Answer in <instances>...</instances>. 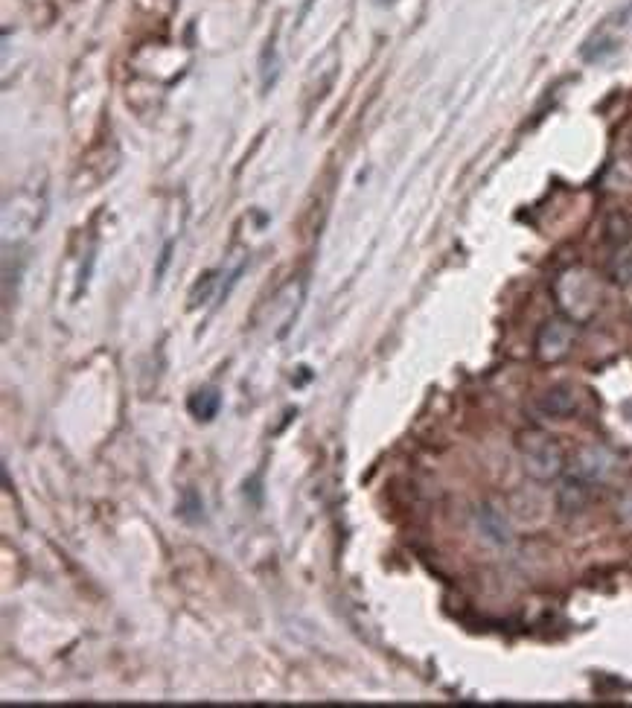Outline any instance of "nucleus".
Returning <instances> with one entry per match:
<instances>
[{
    "label": "nucleus",
    "instance_id": "6e6552de",
    "mask_svg": "<svg viewBox=\"0 0 632 708\" xmlns=\"http://www.w3.org/2000/svg\"><path fill=\"white\" fill-rule=\"evenodd\" d=\"M577 405H580V397L571 385H551L548 391L536 397V408L551 420H566L571 414H577Z\"/></svg>",
    "mask_w": 632,
    "mask_h": 708
},
{
    "label": "nucleus",
    "instance_id": "f257e3e1",
    "mask_svg": "<svg viewBox=\"0 0 632 708\" xmlns=\"http://www.w3.org/2000/svg\"><path fill=\"white\" fill-rule=\"evenodd\" d=\"M554 301L560 306V315L571 318L574 324H586L598 315L603 292L595 271L586 266H568L554 280Z\"/></svg>",
    "mask_w": 632,
    "mask_h": 708
},
{
    "label": "nucleus",
    "instance_id": "1a4fd4ad",
    "mask_svg": "<svg viewBox=\"0 0 632 708\" xmlns=\"http://www.w3.org/2000/svg\"><path fill=\"white\" fill-rule=\"evenodd\" d=\"M603 236L612 248H624L632 242V219L627 210H609L603 222Z\"/></svg>",
    "mask_w": 632,
    "mask_h": 708
},
{
    "label": "nucleus",
    "instance_id": "423d86ee",
    "mask_svg": "<svg viewBox=\"0 0 632 708\" xmlns=\"http://www.w3.org/2000/svg\"><path fill=\"white\" fill-rule=\"evenodd\" d=\"M592 499H595V484L571 472L568 478L560 481L557 496H554V505H557V510H560L563 516H580V513L589 510Z\"/></svg>",
    "mask_w": 632,
    "mask_h": 708
},
{
    "label": "nucleus",
    "instance_id": "39448f33",
    "mask_svg": "<svg viewBox=\"0 0 632 708\" xmlns=\"http://www.w3.org/2000/svg\"><path fill=\"white\" fill-rule=\"evenodd\" d=\"M571 472L592 481V484H606L615 472H618V458L612 449L600 446V443H586L574 452L571 458Z\"/></svg>",
    "mask_w": 632,
    "mask_h": 708
},
{
    "label": "nucleus",
    "instance_id": "0eeeda50",
    "mask_svg": "<svg viewBox=\"0 0 632 708\" xmlns=\"http://www.w3.org/2000/svg\"><path fill=\"white\" fill-rule=\"evenodd\" d=\"M475 525H478V534L490 542V545H499V548H504V545H510V542H513V528H510V519H507V516H504V513H501L499 507L493 505V502H484V505H478V510H475Z\"/></svg>",
    "mask_w": 632,
    "mask_h": 708
},
{
    "label": "nucleus",
    "instance_id": "20e7f679",
    "mask_svg": "<svg viewBox=\"0 0 632 708\" xmlns=\"http://www.w3.org/2000/svg\"><path fill=\"white\" fill-rule=\"evenodd\" d=\"M577 327L571 318L566 315H554L548 318L539 333H536V341H533V356L542 362V365H557L571 356L574 350V341H577Z\"/></svg>",
    "mask_w": 632,
    "mask_h": 708
},
{
    "label": "nucleus",
    "instance_id": "f03ea898",
    "mask_svg": "<svg viewBox=\"0 0 632 708\" xmlns=\"http://www.w3.org/2000/svg\"><path fill=\"white\" fill-rule=\"evenodd\" d=\"M516 449L522 458V467L528 472V478L539 484H551L557 478H563L568 467V455L563 443L551 438L542 429H528L516 438Z\"/></svg>",
    "mask_w": 632,
    "mask_h": 708
},
{
    "label": "nucleus",
    "instance_id": "9d476101",
    "mask_svg": "<svg viewBox=\"0 0 632 708\" xmlns=\"http://www.w3.org/2000/svg\"><path fill=\"white\" fill-rule=\"evenodd\" d=\"M219 408H222V397H219L216 388H201L190 397V411H193L196 420H204V423L213 420L219 414Z\"/></svg>",
    "mask_w": 632,
    "mask_h": 708
},
{
    "label": "nucleus",
    "instance_id": "9b49d317",
    "mask_svg": "<svg viewBox=\"0 0 632 708\" xmlns=\"http://www.w3.org/2000/svg\"><path fill=\"white\" fill-rule=\"evenodd\" d=\"M606 274L615 286H632V245L615 248V257L609 260Z\"/></svg>",
    "mask_w": 632,
    "mask_h": 708
},
{
    "label": "nucleus",
    "instance_id": "7ed1b4c3",
    "mask_svg": "<svg viewBox=\"0 0 632 708\" xmlns=\"http://www.w3.org/2000/svg\"><path fill=\"white\" fill-rule=\"evenodd\" d=\"M44 207H47V199H44V190H33V187H24L15 193L12 202H6V210H3V234H6V242H15L30 236L41 225L44 219Z\"/></svg>",
    "mask_w": 632,
    "mask_h": 708
}]
</instances>
